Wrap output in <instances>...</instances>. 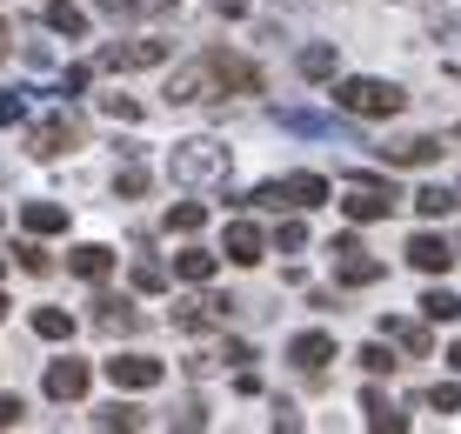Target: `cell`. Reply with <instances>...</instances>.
Instances as JSON below:
<instances>
[{"label": "cell", "mask_w": 461, "mask_h": 434, "mask_svg": "<svg viewBox=\"0 0 461 434\" xmlns=\"http://www.w3.org/2000/svg\"><path fill=\"white\" fill-rule=\"evenodd\" d=\"M27 421V401L21 394H0V428H21Z\"/></svg>", "instance_id": "74e56055"}, {"label": "cell", "mask_w": 461, "mask_h": 434, "mask_svg": "<svg viewBox=\"0 0 461 434\" xmlns=\"http://www.w3.org/2000/svg\"><path fill=\"white\" fill-rule=\"evenodd\" d=\"M174 428H208V408H194V401H181V408H174Z\"/></svg>", "instance_id": "60d3db41"}, {"label": "cell", "mask_w": 461, "mask_h": 434, "mask_svg": "<svg viewBox=\"0 0 461 434\" xmlns=\"http://www.w3.org/2000/svg\"><path fill=\"white\" fill-rule=\"evenodd\" d=\"M174 54V41H121V47H101L94 54V74H134V68H161V60Z\"/></svg>", "instance_id": "52a82bcc"}, {"label": "cell", "mask_w": 461, "mask_h": 434, "mask_svg": "<svg viewBox=\"0 0 461 434\" xmlns=\"http://www.w3.org/2000/svg\"><path fill=\"white\" fill-rule=\"evenodd\" d=\"M381 328H388V341H394V348H408V361H415V355H428V348H435V334H428V321L388 314V321H381Z\"/></svg>", "instance_id": "d6986e66"}, {"label": "cell", "mask_w": 461, "mask_h": 434, "mask_svg": "<svg viewBox=\"0 0 461 434\" xmlns=\"http://www.w3.org/2000/svg\"><path fill=\"white\" fill-rule=\"evenodd\" d=\"M394 187L381 181V174H355V187H348V201H341V214L355 221V228H375V221H388L394 214Z\"/></svg>", "instance_id": "8992f818"}, {"label": "cell", "mask_w": 461, "mask_h": 434, "mask_svg": "<svg viewBox=\"0 0 461 434\" xmlns=\"http://www.w3.org/2000/svg\"><path fill=\"white\" fill-rule=\"evenodd\" d=\"M94 7H101L107 21H140V14H148V7H140V0H94Z\"/></svg>", "instance_id": "8d00e7d4"}, {"label": "cell", "mask_w": 461, "mask_h": 434, "mask_svg": "<svg viewBox=\"0 0 461 434\" xmlns=\"http://www.w3.org/2000/svg\"><path fill=\"white\" fill-rule=\"evenodd\" d=\"M0 267H7V254H0Z\"/></svg>", "instance_id": "7dc6e473"}, {"label": "cell", "mask_w": 461, "mask_h": 434, "mask_svg": "<svg viewBox=\"0 0 461 434\" xmlns=\"http://www.w3.org/2000/svg\"><path fill=\"white\" fill-rule=\"evenodd\" d=\"M87 80H94V60H81V68H68V74H60V94H81Z\"/></svg>", "instance_id": "f35d334b"}, {"label": "cell", "mask_w": 461, "mask_h": 434, "mask_svg": "<svg viewBox=\"0 0 461 434\" xmlns=\"http://www.w3.org/2000/svg\"><path fill=\"white\" fill-rule=\"evenodd\" d=\"M381 160H388V167H435V160H441V140H435V134L388 140V148H381Z\"/></svg>", "instance_id": "9a60e30c"}, {"label": "cell", "mask_w": 461, "mask_h": 434, "mask_svg": "<svg viewBox=\"0 0 461 434\" xmlns=\"http://www.w3.org/2000/svg\"><path fill=\"white\" fill-rule=\"evenodd\" d=\"M41 27H54V34L81 41V34H87V14L74 7V0H47V7H41Z\"/></svg>", "instance_id": "7402d4cb"}, {"label": "cell", "mask_w": 461, "mask_h": 434, "mask_svg": "<svg viewBox=\"0 0 461 434\" xmlns=\"http://www.w3.org/2000/svg\"><path fill=\"white\" fill-rule=\"evenodd\" d=\"M421 401H428L435 414H455V408H461V388H455V381H441V388H428Z\"/></svg>", "instance_id": "d590c367"}, {"label": "cell", "mask_w": 461, "mask_h": 434, "mask_svg": "<svg viewBox=\"0 0 461 434\" xmlns=\"http://www.w3.org/2000/svg\"><path fill=\"white\" fill-rule=\"evenodd\" d=\"M328 254H335V275H341V287H375V281H381V261H368L361 234H341Z\"/></svg>", "instance_id": "9c48e42d"}, {"label": "cell", "mask_w": 461, "mask_h": 434, "mask_svg": "<svg viewBox=\"0 0 461 434\" xmlns=\"http://www.w3.org/2000/svg\"><path fill=\"white\" fill-rule=\"evenodd\" d=\"M7 54H14V27L0 21V60H7Z\"/></svg>", "instance_id": "7bdbcfd3"}, {"label": "cell", "mask_w": 461, "mask_h": 434, "mask_svg": "<svg viewBox=\"0 0 461 434\" xmlns=\"http://www.w3.org/2000/svg\"><path fill=\"white\" fill-rule=\"evenodd\" d=\"M214 267H221V254H208V248H187V254H174V281H194V287H208V281H214Z\"/></svg>", "instance_id": "603a6c76"}, {"label": "cell", "mask_w": 461, "mask_h": 434, "mask_svg": "<svg viewBox=\"0 0 461 434\" xmlns=\"http://www.w3.org/2000/svg\"><path fill=\"white\" fill-rule=\"evenodd\" d=\"M94 428H148V414L134 401H107V408H94Z\"/></svg>", "instance_id": "d4e9b609"}, {"label": "cell", "mask_w": 461, "mask_h": 434, "mask_svg": "<svg viewBox=\"0 0 461 434\" xmlns=\"http://www.w3.org/2000/svg\"><path fill=\"white\" fill-rule=\"evenodd\" d=\"M455 201H461V194H455V187H421V194H415V207H421V214H428V221H441V214H455Z\"/></svg>", "instance_id": "f1b7e54d"}, {"label": "cell", "mask_w": 461, "mask_h": 434, "mask_svg": "<svg viewBox=\"0 0 461 434\" xmlns=\"http://www.w3.org/2000/svg\"><path fill=\"white\" fill-rule=\"evenodd\" d=\"M167 287V267L161 261H134V294H161Z\"/></svg>", "instance_id": "d6a6232c"}, {"label": "cell", "mask_w": 461, "mask_h": 434, "mask_svg": "<svg viewBox=\"0 0 461 434\" xmlns=\"http://www.w3.org/2000/svg\"><path fill=\"white\" fill-rule=\"evenodd\" d=\"M140 7H154V14H174V7H181V0H140Z\"/></svg>", "instance_id": "ee69618b"}, {"label": "cell", "mask_w": 461, "mask_h": 434, "mask_svg": "<svg viewBox=\"0 0 461 434\" xmlns=\"http://www.w3.org/2000/svg\"><path fill=\"white\" fill-rule=\"evenodd\" d=\"M294 74H301V80H335V74H341V54H335L328 41H308V47L294 54Z\"/></svg>", "instance_id": "ac0fdd59"}, {"label": "cell", "mask_w": 461, "mask_h": 434, "mask_svg": "<svg viewBox=\"0 0 461 434\" xmlns=\"http://www.w3.org/2000/svg\"><path fill=\"white\" fill-rule=\"evenodd\" d=\"M201 221H208V201H174L167 207V234H201Z\"/></svg>", "instance_id": "484cf974"}, {"label": "cell", "mask_w": 461, "mask_h": 434, "mask_svg": "<svg viewBox=\"0 0 461 434\" xmlns=\"http://www.w3.org/2000/svg\"><path fill=\"white\" fill-rule=\"evenodd\" d=\"M228 94H267V74L254 68L248 54H234V47H208V54H194L187 68L167 74V101H174V107L228 101Z\"/></svg>", "instance_id": "6da1fadb"}, {"label": "cell", "mask_w": 461, "mask_h": 434, "mask_svg": "<svg viewBox=\"0 0 461 434\" xmlns=\"http://www.w3.org/2000/svg\"><path fill=\"white\" fill-rule=\"evenodd\" d=\"M114 194H121V201H140V194H148V167H140L134 154H127V167L114 174Z\"/></svg>", "instance_id": "83f0119b"}, {"label": "cell", "mask_w": 461, "mask_h": 434, "mask_svg": "<svg viewBox=\"0 0 461 434\" xmlns=\"http://www.w3.org/2000/svg\"><path fill=\"white\" fill-rule=\"evenodd\" d=\"M0 321H7V294H0Z\"/></svg>", "instance_id": "bcb514c9"}, {"label": "cell", "mask_w": 461, "mask_h": 434, "mask_svg": "<svg viewBox=\"0 0 461 434\" xmlns=\"http://www.w3.org/2000/svg\"><path fill=\"white\" fill-rule=\"evenodd\" d=\"M161 375H167V367L154 361V355H134V348L107 361V381H114L121 394H148V388H161Z\"/></svg>", "instance_id": "ba28073f"}, {"label": "cell", "mask_w": 461, "mask_h": 434, "mask_svg": "<svg viewBox=\"0 0 461 434\" xmlns=\"http://www.w3.org/2000/svg\"><path fill=\"white\" fill-rule=\"evenodd\" d=\"M87 381H94V367L68 355V361H54V367H47L41 394H47V401H81V394H87Z\"/></svg>", "instance_id": "7c38bea8"}, {"label": "cell", "mask_w": 461, "mask_h": 434, "mask_svg": "<svg viewBox=\"0 0 461 434\" xmlns=\"http://www.w3.org/2000/svg\"><path fill=\"white\" fill-rule=\"evenodd\" d=\"M335 101H341L348 121H394L408 107V94L381 74H348V80H335Z\"/></svg>", "instance_id": "3957f363"}, {"label": "cell", "mask_w": 461, "mask_h": 434, "mask_svg": "<svg viewBox=\"0 0 461 434\" xmlns=\"http://www.w3.org/2000/svg\"><path fill=\"white\" fill-rule=\"evenodd\" d=\"M355 361H361V375H368V381H388L394 367H402V361H394V348H381V341H368Z\"/></svg>", "instance_id": "4316f807"}, {"label": "cell", "mask_w": 461, "mask_h": 434, "mask_svg": "<svg viewBox=\"0 0 461 434\" xmlns=\"http://www.w3.org/2000/svg\"><path fill=\"white\" fill-rule=\"evenodd\" d=\"M101 107H107L114 121H148V107H140L134 94H101Z\"/></svg>", "instance_id": "836d02e7"}, {"label": "cell", "mask_w": 461, "mask_h": 434, "mask_svg": "<svg viewBox=\"0 0 461 434\" xmlns=\"http://www.w3.org/2000/svg\"><path fill=\"white\" fill-rule=\"evenodd\" d=\"M140 321H148V314H140L127 294H101V301H94V328H101V334H140Z\"/></svg>", "instance_id": "5bb4252c"}, {"label": "cell", "mask_w": 461, "mask_h": 434, "mask_svg": "<svg viewBox=\"0 0 461 434\" xmlns=\"http://www.w3.org/2000/svg\"><path fill=\"white\" fill-rule=\"evenodd\" d=\"M14 261H21L27 275H47V267H54V261H47V248H41V234H34V240H21V248H14Z\"/></svg>", "instance_id": "e575fe53"}, {"label": "cell", "mask_w": 461, "mask_h": 434, "mask_svg": "<svg viewBox=\"0 0 461 434\" xmlns=\"http://www.w3.org/2000/svg\"><path fill=\"white\" fill-rule=\"evenodd\" d=\"M21 228L27 234H68V207H60V201H27L21 207Z\"/></svg>", "instance_id": "ffe728a7"}, {"label": "cell", "mask_w": 461, "mask_h": 434, "mask_svg": "<svg viewBox=\"0 0 461 434\" xmlns=\"http://www.w3.org/2000/svg\"><path fill=\"white\" fill-rule=\"evenodd\" d=\"M214 7L228 14V21H241V14H248V0H214Z\"/></svg>", "instance_id": "b9f144b4"}, {"label": "cell", "mask_w": 461, "mask_h": 434, "mask_svg": "<svg viewBox=\"0 0 461 434\" xmlns=\"http://www.w3.org/2000/svg\"><path fill=\"white\" fill-rule=\"evenodd\" d=\"M421 314H428V321H461V301L448 294V287H428V301H421Z\"/></svg>", "instance_id": "f546056e"}, {"label": "cell", "mask_w": 461, "mask_h": 434, "mask_svg": "<svg viewBox=\"0 0 461 434\" xmlns=\"http://www.w3.org/2000/svg\"><path fill=\"white\" fill-rule=\"evenodd\" d=\"M455 261H461V254H455L441 234H415V240H408V267H415V275H435V281H441Z\"/></svg>", "instance_id": "4fadbf2b"}, {"label": "cell", "mask_w": 461, "mask_h": 434, "mask_svg": "<svg viewBox=\"0 0 461 434\" xmlns=\"http://www.w3.org/2000/svg\"><path fill=\"white\" fill-rule=\"evenodd\" d=\"M267 254V234L254 228V221L241 214V221H228V234H221V261H234V267H254Z\"/></svg>", "instance_id": "8fae6325"}, {"label": "cell", "mask_w": 461, "mask_h": 434, "mask_svg": "<svg viewBox=\"0 0 461 434\" xmlns=\"http://www.w3.org/2000/svg\"><path fill=\"white\" fill-rule=\"evenodd\" d=\"M248 361H254L248 341H221V367H248Z\"/></svg>", "instance_id": "ab89813d"}, {"label": "cell", "mask_w": 461, "mask_h": 434, "mask_svg": "<svg viewBox=\"0 0 461 434\" xmlns=\"http://www.w3.org/2000/svg\"><path fill=\"white\" fill-rule=\"evenodd\" d=\"M167 174H174V187H187V194H221L228 174H234V154H228V140L194 134V140H181V148L167 154Z\"/></svg>", "instance_id": "7a4b0ae2"}, {"label": "cell", "mask_w": 461, "mask_h": 434, "mask_svg": "<svg viewBox=\"0 0 461 434\" xmlns=\"http://www.w3.org/2000/svg\"><path fill=\"white\" fill-rule=\"evenodd\" d=\"M361 414H368V428H375V434H402V428H408V414L394 408L388 394H375V388L361 394Z\"/></svg>", "instance_id": "44dd1931"}, {"label": "cell", "mask_w": 461, "mask_h": 434, "mask_svg": "<svg viewBox=\"0 0 461 434\" xmlns=\"http://www.w3.org/2000/svg\"><path fill=\"white\" fill-rule=\"evenodd\" d=\"M275 248H281V254H301V248H308V221H301V214H288V221L275 228Z\"/></svg>", "instance_id": "4dcf8cb0"}, {"label": "cell", "mask_w": 461, "mask_h": 434, "mask_svg": "<svg viewBox=\"0 0 461 434\" xmlns=\"http://www.w3.org/2000/svg\"><path fill=\"white\" fill-rule=\"evenodd\" d=\"M281 127H288V134H314V140H341L348 134V127L341 121H328V114H314V107H281V114H275Z\"/></svg>", "instance_id": "e0dca14e"}, {"label": "cell", "mask_w": 461, "mask_h": 434, "mask_svg": "<svg viewBox=\"0 0 461 434\" xmlns=\"http://www.w3.org/2000/svg\"><path fill=\"white\" fill-rule=\"evenodd\" d=\"M288 361H294V375L321 381V375H328V361H335V334H321V328H301L294 341H288Z\"/></svg>", "instance_id": "30bf717a"}, {"label": "cell", "mask_w": 461, "mask_h": 434, "mask_svg": "<svg viewBox=\"0 0 461 434\" xmlns=\"http://www.w3.org/2000/svg\"><path fill=\"white\" fill-rule=\"evenodd\" d=\"M68 275H81V281L101 287L107 275H114V248H101V240H81V248L68 254Z\"/></svg>", "instance_id": "2e32d148"}, {"label": "cell", "mask_w": 461, "mask_h": 434, "mask_svg": "<svg viewBox=\"0 0 461 434\" xmlns=\"http://www.w3.org/2000/svg\"><path fill=\"white\" fill-rule=\"evenodd\" d=\"M448 367H455V375H461V341H455V348H448Z\"/></svg>", "instance_id": "f6af8a7d"}, {"label": "cell", "mask_w": 461, "mask_h": 434, "mask_svg": "<svg viewBox=\"0 0 461 434\" xmlns=\"http://www.w3.org/2000/svg\"><path fill=\"white\" fill-rule=\"evenodd\" d=\"M27 121V87H0V127H21Z\"/></svg>", "instance_id": "1f68e13d"}, {"label": "cell", "mask_w": 461, "mask_h": 434, "mask_svg": "<svg viewBox=\"0 0 461 434\" xmlns=\"http://www.w3.org/2000/svg\"><path fill=\"white\" fill-rule=\"evenodd\" d=\"M241 207H321L328 201V174H281V181H261V187H248V194H234Z\"/></svg>", "instance_id": "277c9868"}, {"label": "cell", "mask_w": 461, "mask_h": 434, "mask_svg": "<svg viewBox=\"0 0 461 434\" xmlns=\"http://www.w3.org/2000/svg\"><path fill=\"white\" fill-rule=\"evenodd\" d=\"M34 334L41 341H74V314L68 308H34Z\"/></svg>", "instance_id": "cb8c5ba5"}, {"label": "cell", "mask_w": 461, "mask_h": 434, "mask_svg": "<svg viewBox=\"0 0 461 434\" xmlns=\"http://www.w3.org/2000/svg\"><path fill=\"white\" fill-rule=\"evenodd\" d=\"M81 140H87V121L74 114V107H60V114L34 121V134H27V154H34V160H60L68 148H81Z\"/></svg>", "instance_id": "5b68a950"}]
</instances>
